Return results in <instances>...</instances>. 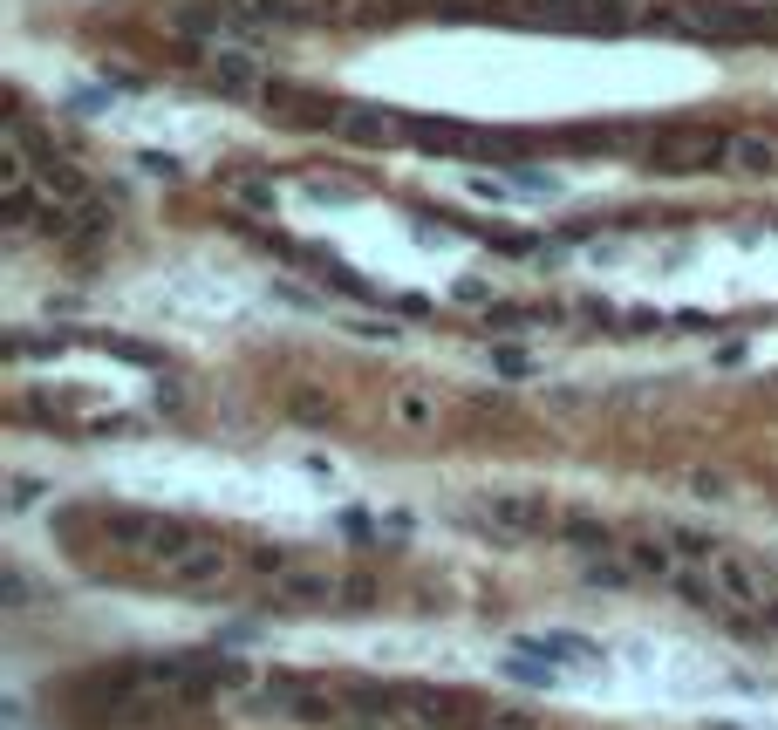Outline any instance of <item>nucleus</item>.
Wrapping results in <instances>:
<instances>
[{"mask_svg": "<svg viewBox=\"0 0 778 730\" xmlns=\"http://www.w3.org/2000/svg\"><path fill=\"white\" fill-rule=\"evenodd\" d=\"M96 533L110 539L117 553L151 560V567H164V560H178L185 546H198V533L185 526V519H171V512H144V505H110V512H96Z\"/></svg>", "mask_w": 778, "mask_h": 730, "instance_id": "1", "label": "nucleus"}, {"mask_svg": "<svg viewBox=\"0 0 778 730\" xmlns=\"http://www.w3.org/2000/svg\"><path fill=\"white\" fill-rule=\"evenodd\" d=\"M649 164L656 171H717V164H731V137L710 123H669L649 137Z\"/></svg>", "mask_w": 778, "mask_h": 730, "instance_id": "2", "label": "nucleus"}, {"mask_svg": "<svg viewBox=\"0 0 778 730\" xmlns=\"http://www.w3.org/2000/svg\"><path fill=\"white\" fill-rule=\"evenodd\" d=\"M246 710H253V717H294V724H335V717H342L321 690L294 683V676H260V683L246 690Z\"/></svg>", "mask_w": 778, "mask_h": 730, "instance_id": "4", "label": "nucleus"}, {"mask_svg": "<svg viewBox=\"0 0 778 730\" xmlns=\"http://www.w3.org/2000/svg\"><path fill=\"white\" fill-rule=\"evenodd\" d=\"M703 580L731 601V608H758V615H772L778 608V580L758 567V560H744V553H731V546H717L710 560H703Z\"/></svg>", "mask_w": 778, "mask_h": 730, "instance_id": "3", "label": "nucleus"}, {"mask_svg": "<svg viewBox=\"0 0 778 730\" xmlns=\"http://www.w3.org/2000/svg\"><path fill=\"white\" fill-rule=\"evenodd\" d=\"M35 499H41V485H35V478H14V499H7V505H14V512H28Z\"/></svg>", "mask_w": 778, "mask_h": 730, "instance_id": "19", "label": "nucleus"}, {"mask_svg": "<svg viewBox=\"0 0 778 730\" xmlns=\"http://www.w3.org/2000/svg\"><path fill=\"white\" fill-rule=\"evenodd\" d=\"M35 185L48 192V205H62V212H69V205H89V178H82L69 157H41V164H35Z\"/></svg>", "mask_w": 778, "mask_h": 730, "instance_id": "11", "label": "nucleus"}, {"mask_svg": "<svg viewBox=\"0 0 778 730\" xmlns=\"http://www.w3.org/2000/svg\"><path fill=\"white\" fill-rule=\"evenodd\" d=\"M389 423H396L403 437H424V430H437V389H424V383L389 389Z\"/></svg>", "mask_w": 778, "mask_h": 730, "instance_id": "10", "label": "nucleus"}, {"mask_svg": "<svg viewBox=\"0 0 778 730\" xmlns=\"http://www.w3.org/2000/svg\"><path fill=\"white\" fill-rule=\"evenodd\" d=\"M151 574H157V587H171V594H219V587L233 580V553H226L219 539H198V546H185L178 560H164Z\"/></svg>", "mask_w": 778, "mask_h": 730, "instance_id": "6", "label": "nucleus"}, {"mask_svg": "<svg viewBox=\"0 0 778 730\" xmlns=\"http://www.w3.org/2000/svg\"><path fill=\"white\" fill-rule=\"evenodd\" d=\"M355 335H369V342H396V328H389V321H355Z\"/></svg>", "mask_w": 778, "mask_h": 730, "instance_id": "22", "label": "nucleus"}, {"mask_svg": "<svg viewBox=\"0 0 778 730\" xmlns=\"http://www.w3.org/2000/svg\"><path fill=\"white\" fill-rule=\"evenodd\" d=\"M560 539H574L587 560H594V553H622V546H615V526L594 519V512H567V519H560Z\"/></svg>", "mask_w": 778, "mask_h": 730, "instance_id": "13", "label": "nucleus"}, {"mask_svg": "<svg viewBox=\"0 0 778 730\" xmlns=\"http://www.w3.org/2000/svg\"><path fill=\"white\" fill-rule=\"evenodd\" d=\"M669 546H676L669 533H635V539L622 546V560H628V567H635L642 580H662V587H676V580H683V553H669Z\"/></svg>", "mask_w": 778, "mask_h": 730, "instance_id": "8", "label": "nucleus"}, {"mask_svg": "<svg viewBox=\"0 0 778 730\" xmlns=\"http://www.w3.org/2000/svg\"><path fill=\"white\" fill-rule=\"evenodd\" d=\"M690 485H697L703 499H731V478H717V471H697V478H690Z\"/></svg>", "mask_w": 778, "mask_h": 730, "instance_id": "18", "label": "nucleus"}, {"mask_svg": "<svg viewBox=\"0 0 778 730\" xmlns=\"http://www.w3.org/2000/svg\"><path fill=\"white\" fill-rule=\"evenodd\" d=\"M492 369H499V376H526V369H533V362H526V355H519V348H492Z\"/></svg>", "mask_w": 778, "mask_h": 730, "instance_id": "17", "label": "nucleus"}, {"mask_svg": "<svg viewBox=\"0 0 778 730\" xmlns=\"http://www.w3.org/2000/svg\"><path fill=\"white\" fill-rule=\"evenodd\" d=\"M0 594H7V608H21V601H28V580L14 574V567H7V580H0Z\"/></svg>", "mask_w": 778, "mask_h": 730, "instance_id": "20", "label": "nucleus"}, {"mask_svg": "<svg viewBox=\"0 0 778 730\" xmlns=\"http://www.w3.org/2000/svg\"><path fill=\"white\" fill-rule=\"evenodd\" d=\"M287 417H294V423H314V430H321V423H335V403H328L321 389H294V396H287Z\"/></svg>", "mask_w": 778, "mask_h": 730, "instance_id": "15", "label": "nucleus"}, {"mask_svg": "<svg viewBox=\"0 0 778 730\" xmlns=\"http://www.w3.org/2000/svg\"><path fill=\"white\" fill-rule=\"evenodd\" d=\"M478 724H485V730H540V724H533V710H519V703H499V710H485Z\"/></svg>", "mask_w": 778, "mask_h": 730, "instance_id": "16", "label": "nucleus"}, {"mask_svg": "<svg viewBox=\"0 0 778 730\" xmlns=\"http://www.w3.org/2000/svg\"><path fill=\"white\" fill-rule=\"evenodd\" d=\"M205 76L226 96H267V69H260L253 48H205Z\"/></svg>", "mask_w": 778, "mask_h": 730, "instance_id": "7", "label": "nucleus"}, {"mask_svg": "<svg viewBox=\"0 0 778 730\" xmlns=\"http://www.w3.org/2000/svg\"><path fill=\"white\" fill-rule=\"evenodd\" d=\"M335 130L355 137V144H389V137H403V123H396V116H376V110H349Z\"/></svg>", "mask_w": 778, "mask_h": 730, "instance_id": "14", "label": "nucleus"}, {"mask_svg": "<svg viewBox=\"0 0 778 730\" xmlns=\"http://www.w3.org/2000/svg\"><path fill=\"white\" fill-rule=\"evenodd\" d=\"M478 519H485L499 539H546V533H560V512H553L540 492H485V499H478Z\"/></svg>", "mask_w": 778, "mask_h": 730, "instance_id": "5", "label": "nucleus"}, {"mask_svg": "<svg viewBox=\"0 0 778 730\" xmlns=\"http://www.w3.org/2000/svg\"><path fill=\"white\" fill-rule=\"evenodd\" d=\"M710 730H738V724H710Z\"/></svg>", "mask_w": 778, "mask_h": 730, "instance_id": "23", "label": "nucleus"}, {"mask_svg": "<svg viewBox=\"0 0 778 730\" xmlns=\"http://www.w3.org/2000/svg\"><path fill=\"white\" fill-rule=\"evenodd\" d=\"M512 649L540 655V662H608L601 642H587V635H567V628H546V635H519Z\"/></svg>", "mask_w": 778, "mask_h": 730, "instance_id": "9", "label": "nucleus"}, {"mask_svg": "<svg viewBox=\"0 0 778 730\" xmlns=\"http://www.w3.org/2000/svg\"><path fill=\"white\" fill-rule=\"evenodd\" d=\"M731 164H738V171H758V178L778 171V130H738V137H731Z\"/></svg>", "mask_w": 778, "mask_h": 730, "instance_id": "12", "label": "nucleus"}, {"mask_svg": "<svg viewBox=\"0 0 778 730\" xmlns=\"http://www.w3.org/2000/svg\"><path fill=\"white\" fill-rule=\"evenodd\" d=\"M137 164H144V171H157V178H178V157H157V151H144Z\"/></svg>", "mask_w": 778, "mask_h": 730, "instance_id": "21", "label": "nucleus"}]
</instances>
